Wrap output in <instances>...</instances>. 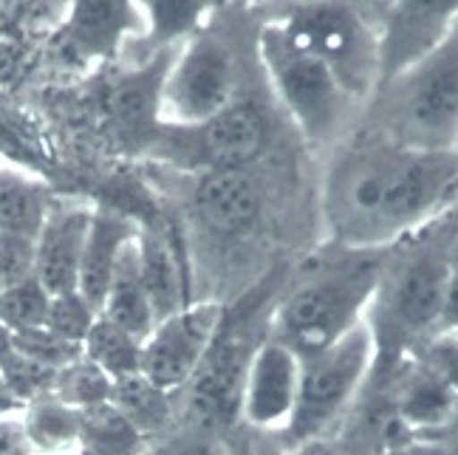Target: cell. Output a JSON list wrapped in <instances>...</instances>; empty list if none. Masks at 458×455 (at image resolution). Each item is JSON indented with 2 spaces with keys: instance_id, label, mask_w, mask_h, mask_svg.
I'll return each instance as SVG.
<instances>
[{
  "instance_id": "cell-1",
  "label": "cell",
  "mask_w": 458,
  "mask_h": 455,
  "mask_svg": "<svg viewBox=\"0 0 458 455\" xmlns=\"http://www.w3.org/2000/svg\"><path fill=\"white\" fill-rule=\"evenodd\" d=\"M455 198L458 150H413L368 131L334 156L323 215L340 249L382 252L428 230Z\"/></svg>"
},
{
  "instance_id": "cell-2",
  "label": "cell",
  "mask_w": 458,
  "mask_h": 455,
  "mask_svg": "<svg viewBox=\"0 0 458 455\" xmlns=\"http://www.w3.org/2000/svg\"><path fill=\"white\" fill-rule=\"evenodd\" d=\"M445 232H416L387 249L365 325L374 340L371 371H394L421 342L438 334L450 280V243Z\"/></svg>"
},
{
  "instance_id": "cell-3",
  "label": "cell",
  "mask_w": 458,
  "mask_h": 455,
  "mask_svg": "<svg viewBox=\"0 0 458 455\" xmlns=\"http://www.w3.org/2000/svg\"><path fill=\"white\" fill-rule=\"evenodd\" d=\"M343 252L340 260L297 286L275 314L272 340L284 342L301 362L323 354L351 328H357L374 300L387 249Z\"/></svg>"
},
{
  "instance_id": "cell-4",
  "label": "cell",
  "mask_w": 458,
  "mask_h": 455,
  "mask_svg": "<svg viewBox=\"0 0 458 455\" xmlns=\"http://www.w3.org/2000/svg\"><path fill=\"white\" fill-rule=\"evenodd\" d=\"M379 97L385 139L413 150H458V21L445 43Z\"/></svg>"
},
{
  "instance_id": "cell-5",
  "label": "cell",
  "mask_w": 458,
  "mask_h": 455,
  "mask_svg": "<svg viewBox=\"0 0 458 455\" xmlns=\"http://www.w3.org/2000/svg\"><path fill=\"white\" fill-rule=\"evenodd\" d=\"M374 367V340L365 320L323 354L301 362V384L289 425L280 430L284 450L331 439Z\"/></svg>"
},
{
  "instance_id": "cell-6",
  "label": "cell",
  "mask_w": 458,
  "mask_h": 455,
  "mask_svg": "<svg viewBox=\"0 0 458 455\" xmlns=\"http://www.w3.org/2000/svg\"><path fill=\"white\" fill-rule=\"evenodd\" d=\"M289 38L317 57L354 102L377 94L379 85V38L365 14L348 4H306L284 21Z\"/></svg>"
},
{
  "instance_id": "cell-7",
  "label": "cell",
  "mask_w": 458,
  "mask_h": 455,
  "mask_svg": "<svg viewBox=\"0 0 458 455\" xmlns=\"http://www.w3.org/2000/svg\"><path fill=\"white\" fill-rule=\"evenodd\" d=\"M260 60L267 65L275 94L286 105L306 142H328L351 99L340 91L326 65L297 46L280 23L263 26Z\"/></svg>"
},
{
  "instance_id": "cell-8",
  "label": "cell",
  "mask_w": 458,
  "mask_h": 455,
  "mask_svg": "<svg viewBox=\"0 0 458 455\" xmlns=\"http://www.w3.org/2000/svg\"><path fill=\"white\" fill-rule=\"evenodd\" d=\"M235 94V65L229 48L199 31L175 51L162 88L158 119L173 128H196L216 119L233 105Z\"/></svg>"
},
{
  "instance_id": "cell-9",
  "label": "cell",
  "mask_w": 458,
  "mask_h": 455,
  "mask_svg": "<svg viewBox=\"0 0 458 455\" xmlns=\"http://www.w3.org/2000/svg\"><path fill=\"white\" fill-rule=\"evenodd\" d=\"M221 320L224 308L218 303H187L182 311L156 323L142 345V374L170 393L184 388L201 371Z\"/></svg>"
},
{
  "instance_id": "cell-10",
  "label": "cell",
  "mask_w": 458,
  "mask_h": 455,
  "mask_svg": "<svg viewBox=\"0 0 458 455\" xmlns=\"http://www.w3.org/2000/svg\"><path fill=\"white\" fill-rule=\"evenodd\" d=\"M458 21V0H411L394 4L377 29L379 38V85L377 91L428 60L445 43Z\"/></svg>"
},
{
  "instance_id": "cell-11",
  "label": "cell",
  "mask_w": 458,
  "mask_h": 455,
  "mask_svg": "<svg viewBox=\"0 0 458 455\" xmlns=\"http://www.w3.org/2000/svg\"><path fill=\"white\" fill-rule=\"evenodd\" d=\"M301 359L277 340H267L246 362L241 416L258 430H284L294 413Z\"/></svg>"
},
{
  "instance_id": "cell-12",
  "label": "cell",
  "mask_w": 458,
  "mask_h": 455,
  "mask_svg": "<svg viewBox=\"0 0 458 455\" xmlns=\"http://www.w3.org/2000/svg\"><path fill=\"white\" fill-rule=\"evenodd\" d=\"M184 136L179 142L190 164H204L209 170H243L258 159L267 142L263 119L250 105H229L224 114L196 128H175Z\"/></svg>"
},
{
  "instance_id": "cell-13",
  "label": "cell",
  "mask_w": 458,
  "mask_h": 455,
  "mask_svg": "<svg viewBox=\"0 0 458 455\" xmlns=\"http://www.w3.org/2000/svg\"><path fill=\"white\" fill-rule=\"evenodd\" d=\"M91 215L94 209L82 204L51 206L38 235V264H34V277L40 280L51 297L77 291L80 286L82 249Z\"/></svg>"
},
{
  "instance_id": "cell-14",
  "label": "cell",
  "mask_w": 458,
  "mask_h": 455,
  "mask_svg": "<svg viewBox=\"0 0 458 455\" xmlns=\"http://www.w3.org/2000/svg\"><path fill=\"white\" fill-rule=\"evenodd\" d=\"M394 408L413 439H419L450 422L458 408V396L430 367L408 357L394 367Z\"/></svg>"
},
{
  "instance_id": "cell-15",
  "label": "cell",
  "mask_w": 458,
  "mask_h": 455,
  "mask_svg": "<svg viewBox=\"0 0 458 455\" xmlns=\"http://www.w3.org/2000/svg\"><path fill=\"white\" fill-rule=\"evenodd\" d=\"M173 57H175L173 48L158 51L145 68L131 72L111 85L108 116L122 133L133 139V142H142L156 128L158 108H162V88H165Z\"/></svg>"
},
{
  "instance_id": "cell-16",
  "label": "cell",
  "mask_w": 458,
  "mask_h": 455,
  "mask_svg": "<svg viewBox=\"0 0 458 455\" xmlns=\"http://www.w3.org/2000/svg\"><path fill=\"white\" fill-rule=\"evenodd\" d=\"M139 235L136 223L122 209L97 206L88 226L85 249H82V266H80V286L77 291L91 303L97 311H102L105 291L111 286L114 266L122 255V249Z\"/></svg>"
},
{
  "instance_id": "cell-17",
  "label": "cell",
  "mask_w": 458,
  "mask_h": 455,
  "mask_svg": "<svg viewBox=\"0 0 458 455\" xmlns=\"http://www.w3.org/2000/svg\"><path fill=\"white\" fill-rule=\"evenodd\" d=\"M145 14L119 0H80L68 9L65 38L85 57H114L128 31L142 29Z\"/></svg>"
},
{
  "instance_id": "cell-18",
  "label": "cell",
  "mask_w": 458,
  "mask_h": 455,
  "mask_svg": "<svg viewBox=\"0 0 458 455\" xmlns=\"http://www.w3.org/2000/svg\"><path fill=\"white\" fill-rule=\"evenodd\" d=\"M201 218L218 232L252 230L260 215V190L246 170H209L196 190Z\"/></svg>"
},
{
  "instance_id": "cell-19",
  "label": "cell",
  "mask_w": 458,
  "mask_h": 455,
  "mask_svg": "<svg viewBox=\"0 0 458 455\" xmlns=\"http://www.w3.org/2000/svg\"><path fill=\"white\" fill-rule=\"evenodd\" d=\"M136 238L122 249V255L116 260L114 274H111V286L105 291V303H102L99 314L105 320L116 323L119 328H125L136 340L145 342L150 337L156 320H153V308H150L148 291L142 283V269H139Z\"/></svg>"
},
{
  "instance_id": "cell-20",
  "label": "cell",
  "mask_w": 458,
  "mask_h": 455,
  "mask_svg": "<svg viewBox=\"0 0 458 455\" xmlns=\"http://www.w3.org/2000/svg\"><path fill=\"white\" fill-rule=\"evenodd\" d=\"M136 243H139V269H142V283L153 308V320L162 323L170 314L187 306L179 260H175L170 243L153 230H139Z\"/></svg>"
},
{
  "instance_id": "cell-21",
  "label": "cell",
  "mask_w": 458,
  "mask_h": 455,
  "mask_svg": "<svg viewBox=\"0 0 458 455\" xmlns=\"http://www.w3.org/2000/svg\"><path fill=\"white\" fill-rule=\"evenodd\" d=\"M51 190L23 170L0 167V232L38 238L51 213Z\"/></svg>"
},
{
  "instance_id": "cell-22",
  "label": "cell",
  "mask_w": 458,
  "mask_h": 455,
  "mask_svg": "<svg viewBox=\"0 0 458 455\" xmlns=\"http://www.w3.org/2000/svg\"><path fill=\"white\" fill-rule=\"evenodd\" d=\"M108 405L125 418L142 439L162 433L173 418V393L158 388V384L150 382L142 371L114 379Z\"/></svg>"
},
{
  "instance_id": "cell-23",
  "label": "cell",
  "mask_w": 458,
  "mask_h": 455,
  "mask_svg": "<svg viewBox=\"0 0 458 455\" xmlns=\"http://www.w3.org/2000/svg\"><path fill=\"white\" fill-rule=\"evenodd\" d=\"M26 435L38 455H57L80 444L82 410L55 396H43L21 410Z\"/></svg>"
},
{
  "instance_id": "cell-24",
  "label": "cell",
  "mask_w": 458,
  "mask_h": 455,
  "mask_svg": "<svg viewBox=\"0 0 458 455\" xmlns=\"http://www.w3.org/2000/svg\"><path fill=\"white\" fill-rule=\"evenodd\" d=\"M142 340H136L125 328H119L99 314L82 342V354L99 365L111 379H122L142 371Z\"/></svg>"
},
{
  "instance_id": "cell-25",
  "label": "cell",
  "mask_w": 458,
  "mask_h": 455,
  "mask_svg": "<svg viewBox=\"0 0 458 455\" xmlns=\"http://www.w3.org/2000/svg\"><path fill=\"white\" fill-rule=\"evenodd\" d=\"M80 455H142L145 439L111 405L82 410Z\"/></svg>"
},
{
  "instance_id": "cell-26",
  "label": "cell",
  "mask_w": 458,
  "mask_h": 455,
  "mask_svg": "<svg viewBox=\"0 0 458 455\" xmlns=\"http://www.w3.org/2000/svg\"><path fill=\"white\" fill-rule=\"evenodd\" d=\"M111 391H114V379L82 354L80 359H74L72 365H65L57 371L51 396L77 410H91L99 405H108Z\"/></svg>"
},
{
  "instance_id": "cell-27",
  "label": "cell",
  "mask_w": 458,
  "mask_h": 455,
  "mask_svg": "<svg viewBox=\"0 0 458 455\" xmlns=\"http://www.w3.org/2000/svg\"><path fill=\"white\" fill-rule=\"evenodd\" d=\"M209 4H196V0H153L145 4V26L150 29V40L162 48H173V43H187L192 34H199V26Z\"/></svg>"
},
{
  "instance_id": "cell-28",
  "label": "cell",
  "mask_w": 458,
  "mask_h": 455,
  "mask_svg": "<svg viewBox=\"0 0 458 455\" xmlns=\"http://www.w3.org/2000/svg\"><path fill=\"white\" fill-rule=\"evenodd\" d=\"M48 306H51V294L46 291V286L38 277L4 286L0 289V325H4L9 334L46 325Z\"/></svg>"
},
{
  "instance_id": "cell-29",
  "label": "cell",
  "mask_w": 458,
  "mask_h": 455,
  "mask_svg": "<svg viewBox=\"0 0 458 455\" xmlns=\"http://www.w3.org/2000/svg\"><path fill=\"white\" fill-rule=\"evenodd\" d=\"M0 376H4V384L12 393V399L21 408H26V405H31V401L51 396L57 371H51V367L34 362L23 354H17L12 348V351L0 359Z\"/></svg>"
},
{
  "instance_id": "cell-30",
  "label": "cell",
  "mask_w": 458,
  "mask_h": 455,
  "mask_svg": "<svg viewBox=\"0 0 458 455\" xmlns=\"http://www.w3.org/2000/svg\"><path fill=\"white\" fill-rule=\"evenodd\" d=\"M12 348L17 354H23V357L34 359V362L51 367V371H60V367L72 365L74 359L82 357V345L63 340L60 334H55V331L46 328V325L14 331Z\"/></svg>"
},
{
  "instance_id": "cell-31",
  "label": "cell",
  "mask_w": 458,
  "mask_h": 455,
  "mask_svg": "<svg viewBox=\"0 0 458 455\" xmlns=\"http://www.w3.org/2000/svg\"><path fill=\"white\" fill-rule=\"evenodd\" d=\"M97 317H99V311L88 303L80 291H68V294L51 297L46 328H51L55 334H60L68 342L82 345L85 337H88V331L94 328Z\"/></svg>"
},
{
  "instance_id": "cell-32",
  "label": "cell",
  "mask_w": 458,
  "mask_h": 455,
  "mask_svg": "<svg viewBox=\"0 0 458 455\" xmlns=\"http://www.w3.org/2000/svg\"><path fill=\"white\" fill-rule=\"evenodd\" d=\"M0 159H6L29 173L48 170V159H46L43 147L34 142L17 122H12L4 108H0Z\"/></svg>"
},
{
  "instance_id": "cell-33",
  "label": "cell",
  "mask_w": 458,
  "mask_h": 455,
  "mask_svg": "<svg viewBox=\"0 0 458 455\" xmlns=\"http://www.w3.org/2000/svg\"><path fill=\"white\" fill-rule=\"evenodd\" d=\"M38 264V238L0 232V289L34 277Z\"/></svg>"
},
{
  "instance_id": "cell-34",
  "label": "cell",
  "mask_w": 458,
  "mask_h": 455,
  "mask_svg": "<svg viewBox=\"0 0 458 455\" xmlns=\"http://www.w3.org/2000/svg\"><path fill=\"white\" fill-rule=\"evenodd\" d=\"M425 367L442 379L447 388L458 396V331H442V334L421 342L411 354Z\"/></svg>"
},
{
  "instance_id": "cell-35",
  "label": "cell",
  "mask_w": 458,
  "mask_h": 455,
  "mask_svg": "<svg viewBox=\"0 0 458 455\" xmlns=\"http://www.w3.org/2000/svg\"><path fill=\"white\" fill-rule=\"evenodd\" d=\"M0 455H38L17 413L0 416Z\"/></svg>"
},
{
  "instance_id": "cell-36",
  "label": "cell",
  "mask_w": 458,
  "mask_h": 455,
  "mask_svg": "<svg viewBox=\"0 0 458 455\" xmlns=\"http://www.w3.org/2000/svg\"><path fill=\"white\" fill-rule=\"evenodd\" d=\"M442 331H458V230L450 243V280H447V300H445L438 334Z\"/></svg>"
},
{
  "instance_id": "cell-37",
  "label": "cell",
  "mask_w": 458,
  "mask_h": 455,
  "mask_svg": "<svg viewBox=\"0 0 458 455\" xmlns=\"http://www.w3.org/2000/svg\"><path fill=\"white\" fill-rule=\"evenodd\" d=\"M411 455H458V444L447 439H413Z\"/></svg>"
},
{
  "instance_id": "cell-38",
  "label": "cell",
  "mask_w": 458,
  "mask_h": 455,
  "mask_svg": "<svg viewBox=\"0 0 458 455\" xmlns=\"http://www.w3.org/2000/svg\"><path fill=\"white\" fill-rule=\"evenodd\" d=\"M286 455H343V452L337 450V444H334L331 439H320V442H309V444L294 447Z\"/></svg>"
},
{
  "instance_id": "cell-39",
  "label": "cell",
  "mask_w": 458,
  "mask_h": 455,
  "mask_svg": "<svg viewBox=\"0 0 458 455\" xmlns=\"http://www.w3.org/2000/svg\"><path fill=\"white\" fill-rule=\"evenodd\" d=\"M419 439H447V442L458 444V408H455L453 418H450V422H447L442 430H436V433H430V435H419Z\"/></svg>"
},
{
  "instance_id": "cell-40",
  "label": "cell",
  "mask_w": 458,
  "mask_h": 455,
  "mask_svg": "<svg viewBox=\"0 0 458 455\" xmlns=\"http://www.w3.org/2000/svg\"><path fill=\"white\" fill-rule=\"evenodd\" d=\"M21 410L23 408L12 399V393L6 391V384H4V376H0V416H12V413H21Z\"/></svg>"
},
{
  "instance_id": "cell-41",
  "label": "cell",
  "mask_w": 458,
  "mask_h": 455,
  "mask_svg": "<svg viewBox=\"0 0 458 455\" xmlns=\"http://www.w3.org/2000/svg\"><path fill=\"white\" fill-rule=\"evenodd\" d=\"M9 351H12V334H9L4 325H0V359H4Z\"/></svg>"
},
{
  "instance_id": "cell-42",
  "label": "cell",
  "mask_w": 458,
  "mask_h": 455,
  "mask_svg": "<svg viewBox=\"0 0 458 455\" xmlns=\"http://www.w3.org/2000/svg\"><path fill=\"white\" fill-rule=\"evenodd\" d=\"M9 60H12V48L6 43H0V74L9 68Z\"/></svg>"
},
{
  "instance_id": "cell-43",
  "label": "cell",
  "mask_w": 458,
  "mask_h": 455,
  "mask_svg": "<svg viewBox=\"0 0 458 455\" xmlns=\"http://www.w3.org/2000/svg\"><path fill=\"white\" fill-rule=\"evenodd\" d=\"M387 455H411V450L404 447V450H394V452H387Z\"/></svg>"
}]
</instances>
